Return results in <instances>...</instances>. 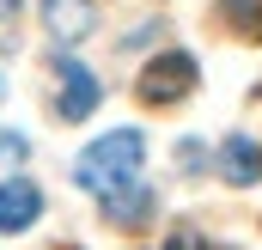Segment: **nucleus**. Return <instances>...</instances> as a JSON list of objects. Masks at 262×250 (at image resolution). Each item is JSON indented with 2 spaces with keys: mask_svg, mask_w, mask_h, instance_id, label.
I'll return each mask as SVG.
<instances>
[{
  "mask_svg": "<svg viewBox=\"0 0 262 250\" xmlns=\"http://www.w3.org/2000/svg\"><path fill=\"white\" fill-rule=\"evenodd\" d=\"M140 159H146V140H140L134 128H116V134H104V140H92V147L79 153L73 183L92 189V195H116V189L140 183Z\"/></svg>",
  "mask_w": 262,
  "mask_h": 250,
  "instance_id": "obj_1",
  "label": "nucleus"
},
{
  "mask_svg": "<svg viewBox=\"0 0 262 250\" xmlns=\"http://www.w3.org/2000/svg\"><path fill=\"white\" fill-rule=\"evenodd\" d=\"M134 92H140V104H177L183 92H195V55H183V49L152 55V61L140 67Z\"/></svg>",
  "mask_w": 262,
  "mask_h": 250,
  "instance_id": "obj_2",
  "label": "nucleus"
},
{
  "mask_svg": "<svg viewBox=\"0 0 262 250\" xmlns=\"http://www.w3.org/2000/svg\"><path fill=\"white\" fill-rule=\"evenodd\" d=\"M55 79H61V92H55V116L61 122H85L92 110H98V98H104V86L92 79V67H79V61H55Z\"/></svg>",
  "mask_w": 262,
  "mask_h": 250,
  "instance_id": "obj_3",
  "label": "nucleus"
},
{
  "mask_svg": "<svg viewBox=\"0 0 262 250\" xmlns=\"http://www.w3.org/2000/svg\"><path fill=\"white\" fill-rule=\"evenodd\" d=\"M37 214H43V189L37 183H25V177L0 183V232H25Z\"/></svg>",
  "mask_w": 262,
  "mask_h": 250,
  "instance_id": "obj_4",
  "label": "nucleus"
},
{
  "mask_svg": "<svg viewBox=\"0 0 262 250\" xmlns=\"http://www.w3.org/2000/svg\"><path fill=\"white\" fill-rule=\"evenodd\" d=\"M220 171H226V183L256 189L262 183V147L250 140V134H232V140L220 147Z\"/></svg>",
  "mask_w": 262,
  "mask_h": 250,
  "instance_id": "obj_5",
  "label": "nucleus"
},
{
  "mask_svg": "<svg viewBox=\"0 0 262 250\" xmlns=\"http://www.w3.org/2000/svg\"><path fill=\"white\" fill-rule=\"evenodd\" d=\"M43 18H49V37L55 43H79L92 37V0H43Z\"/></svg>",
  "mask_w": 262,
  "mask_h": 250,
  "instance_id": "obj_6",
  "label": "nucleus"
},
{
  "mask_svg": "<svg viewBox=\"0 0 262 250\" xmlns=\"http://www.w3.org/2000/svg\"><path fill=\"white\" fill-rule=\"evenodd\" d=\"M104 214H110L116 226H140V220L152 214V195H146V183H128V189H116V195H104Z\"/></svg>",
  "mask_w": 262,
  "mask_h": 250,
  "instance_id": "obj_7",
  "label": "nucleus"
},
{
  "mask_svg": "<svg viewBox=\"0 0 262 250\" xmlns=\"http://www.w3.org/2000/svg\"><path fill=\"white\" fill-rule=\"evenodd\" d=\"M220 18L232 31H244L250 43H262V0H220Z\"/></svg>",
  "mask_w": 262,
  "mask_h": 250,
  "instance_id": "obj_8",
  "label": "nucleus"
},
{
  "mask_svg": "<svg viewBox=\"0 0 262 250\" xmlns=\"http://www.w3.org/2000/svg\"><path fill=\"white\" fill-rule=\"evenodd\" d=\"M165 250H213V244H207L201 232H189V226H177V232L165 238Z\"/></svg>",
  "mask_w": 262,
  "mask_h": 250,
  "instance_id": "obj_9",
  "label": "nucleus"
},
{
  "mask_svg": "<svg viewBox=\"0 0 262 250\" xmlns=\"http://www.w3.org/2000/svg\"><path fill=\"white\" fill-rule=\"evenodd\" d=\"M25 159V140L18 134H0V165H18Z\"/></svg>",
  "mask_w": 262,
  "mask_h": 250,
  "instance_id": "obj_10",
  "label": "nucleus"
}]
</instances>
